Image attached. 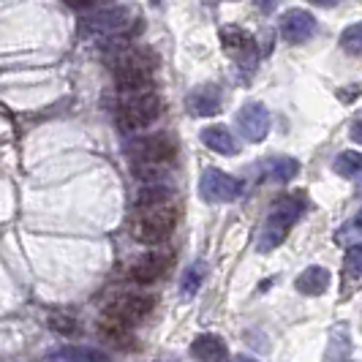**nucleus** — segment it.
Instances as JSON below:
<instances>
[{"instance_id": "11", "label": "nucleus", "mask_w": 362, "mask_h": 362, "mask_svg": "<svg viewBox=\"0 0 362 362\" xmlns=\"http://www.w3.org/2000/svg\"><path fill=\"white\" fill-rule=\"evenodd\" d=\"M221 41H223V49L232 54V57L243 60V63H254L256 38L251 36L248 30H243V28H237V25H229V28L221 30Z\"/></svg>"}, {"instance_id": "8", "label": "nucleus", "mask_w": 362, "mask_h": 362, "mask_svg": "<svg viewBox=\"0 0 362 362\" xmlns=\"http://www.w3.org/2000/svg\"><path fill=\"white\" fill-rule=\"evenodd\" d=\"M237 128L243 139L248 142H262L270 134V112L264 104H245L237 112Z\"/></svg>"}, {"instance_id": "27", "label": "nucleus", "mask_w": 362, "mask_h": 362, "mask_svg": "<svg viewBox=\"0 0 362 362\" xmlns=\"http://www.w3.org/2000/svg\"><path fill=\"white\" fill-rule=\"evenodd\" d=\"M272 6H275V0H259V8L262 11H270Z\"/></svg>"}, {"instance_id": "2", "label": "nucleus", "mask_w": 362, "mask_h": 362, "mask_svg": "<svg viewBox=\"0 0 362 362\" xmlns=\"http://www.w3.org/2000/svg\"><path fill=\"white\" fill-rule=\"evenodd\" d=\"M161 115L163 101L158 93H134L128 101H123V107L117 112V126L123 128V131H142V128L153 126Z\"/></svg>"}, {"instance_id": "1", "label": "nucleus", "mask_w": 362, "mask_h": 362, "mask_svg": "<svg viewBox=\"0 0 362 362\" xmlns=\"http://www.w3.org/2000/svg\"><path fill=\"white\" fill-rule=\"evenodd\" d=\"M308 207V199H305V191H294V194H284L281 199L272 202L270 213H267V221L262 226V232L256 237V251L259 254H270L272 248H278L286 235L291 232V226L303 218Z\"/></svg>"}, {"instance_id": "13", "label": "nucleus", "mask_w": 362, "mask_h": 362, "mask_svg": "<svg viewBox=\"0 0 362 362\" xmlns=\"http://www.w3.org/2000/svg\"><path fill=\"white\" fill-rule=\"evenodd\" d=\"M202 142H204L207 150H213V153H218V156H235L237 153L235 134H232L226 126H221V123L204 128V131H202Z\"/></svg>"}, {"instance_id": "7", "label": "nucleus", "mask_w": 362, "mask_h": 362, "mask_svg": "<svg viewBox=\"0 0 362 362\" xmlns=\"http://www.w3.org/2000/svg\"><path fill=\"white\" fill-rule=\"evenodd\" d=\"M156 300L145 297V294H126V297H117L112 305L107 308V319L112 322H120L126 327H134L139 322H145L147 316L153 313Z\"/></svg>"}, {"instance_id": "22", "label": "nucleus", "mask_w": 362, "mask_h": 362, "mask_svg": "<svg viewBox=\"0 0 362 362\" xmlns=\"http://www.w3.org/2000/svg\"><path fill=\"white\" fill-rule=\"evenodd\" d=\"M360 229H362L360 216L349 218L344 226L335 232V240H338L341 245H360Z\"/></svg>"}, {"instance_id": "23", "label": "nucleus", "mask_w": 362, "mask_h": 362, "mask_svg": "<svg viewBox=\"0 0 362 362\" xmlns=\"http://www.w3.org/2000/svg\"><path fill=\"white\" fill-rule=\"evenodd\" d=\"M49 329L57 332V335L71 338V335L79 332V322L74 316H69V313H54V316H49Z\"/></svg>"}, {"instance_id": "12", "label": "nucleus", "mask_w": 362, "mask_h": 362, "mask_svg": "<svg viewBox=\"0 0 362 362\" xmlns=\"http://www.w3.org/2000/svg\"><path fill=\"white\" fill-rule=\"evenodd\" d=\"M221 101H223V95H221L218 85H199L188 93L185 107L194 117H210V115L221 112Z\"/></svg>"}, {"instance_id": "4", "label": "nucleus", "mask_w": 362, "mask_h": 362, "mask_svg": "<svg viewBox=\"0 0 362 362\" xmlns=\"http://www.w3.org/2000/svg\"><path fill=\"white\" fill-rule=\"evenodd\" d=\"M175 226H177V210L163 204L156 210H145L136 218L131 232H134V240L142 243V245H161L175 232Z\"/></svg>"}, {"instance_id": "26", "label": "nucleus", "mask_w": 362, "mask_h": 362, "mask_svg": "<svg viewBox=\"0 0 362 362\" xmlns=\"http://www.w3.org/2000/svg\"><path fill=\"white\" fill-rule=\"evenodd\" d=\"M310 3H316V6H322V8H332V6H338L341 0H310Z\"/></svg>"}, {"instance_id": "25", "label": "nucleus", "mask_w": 362, "mask_h": 362, "mask_svg": "<svg viewBox=\"0 0 362 362\" xmlns=\"http://www.w3.org/2000/svg\"><path fill=\"white\" fill-rule=\"evenodd\" d=\"M341 47H344V52L349 54H360L362 44H360V25H349L344 33H341Z\"/></svg>"}, {"instance_id": "28", "label": "nucleus", "mask_w": 362, "mask_h": 362, "mask_svg": "<svg viewBox=\"0 0 362 362\" xmlns=\"http://www.w3.org/2000/svg\"><path fill=\"white\" fill-rule=\"evenodd\" d=\"M232 362H259V360H254V357H245V354H240V357H235Z\"/></svg>"}, {"instance_id": "14", "label": "nucleus", "mask_w": 362, "mask_h": 362, "mask_svg": "<svg viewBox=\"0 0 362 362\" xmlns=\"http://www.w3.org/2000/svg\"><path fill=\"white\" fill-rule=\"evenodd\" d=\"M191 354L199 362H223L226 360V344H223V338H218L213 332H204L191 344Z\"/></svg>"}, {"instance_id": "16", "label": "nucleus", "mask_w": 362, "mask_h": 362, "mask_svg": "<svg viewBox=\"0 0 362 362\" xmlns=\"http://www.w3.org/2000/svg\"><path fill=\"white\" fill-rule=\"evenodd\" d=\"M327 286H329V270L327 267H308V270L300 272V278H297V291L308 294V297L325 294Z\"/></svg>"}, {"instance_id": "10", "label": "nucleus", "mask_w": 362, "mask_h": 362, "mask_svg": "<svg viewBox=\"0 0 362 362\" xmlns=\"http://www.w3.org/2000/svg\"><path fill=\"white\" fill-rule=\"evenodd\" d=\"M169 264H172V256L169 254H145L131 264L128 278L134 284H139V286H147V284H156L158 278H163V272L169 270Z\"/></svg>"}, {"instance_id": "24", "label": "nucleus", "mask_w": 362, "mask_h": 362, "mask_svg": "<svg viewBox=\"0 0 362 362\" xmlns=\"http://www.w3.org/2000/svg\"><path fill=\"white\" fill-rule=\"evenodd\" d=\"M360 267H362V248L360 245H349V254L344 259V272L351 281H360Z\"/></svg>"}, {"instance_id": "20", "label": "nucleus", "mask_w": 362, "mask_h": 362, "mask_svg": "<svg viewBox=\"0 0 362 362\" xmlns=\"http://www.w3.org/2000/svg\"><path fill=\"white\" fill-rule=\"evenodd\" d=\"M204 275H207V267H204V262H197V264H191L188 270L182 272V281H180V291L185 297H191V294H197L202 286V281H204Z\"/></svg>"}, {"instance_id": "15", "label": "nucleus", "mask_w": 362, "mask_h": 362, "mask_svg": "<svg viewBox=\"0 0 362 362\" xmlns=\"http://www.w3.org/2000/svg\"><path fill=\"white\" fill-rule=\"evenodd\" d=\"M300 172V161L289 156H278L262 166V180L267 182H291Z\"/></svg>"}, {"instance_id": "18", "label": "nucleus", "mask_w": 362, "mask_h": 362, "mask_svg": "<svg viewBox=\"0 0 362 362\" xmlns=\"http://www.w3.org/2000/svg\"><path fill=\"white\" fill-rule=\"evenodd\" d=\"M49 362H109L107 354L104 351H98V349H60V351H54Z\"/></svg>"}, {"instance_id": "5", "label": "nucleus", "mask_w": 362, "mask_h": 362, "mask_svg": "<svg viewBox=\"0 0 362 362\" xmlns=\"http://www.w3.org/2000/svg\"><path fill=\"white\" fill-rule=\"evenodd\" d=\"M128 156H131L134 166L166 169V163H172L175 156H177V145L166 134H153V136H142V139L131 142L128 145Z\"/></svg>"}, {"instance_id": "9", "label": "nucleus", "mask_w": 362, "mask_h": 362, "mask_svg": "<svg viewBox=\"0 0 362 362\" xmlns=\"http://www.w3.org/2000/svg\"><path fill=\"white\" fill-rule=\"evenodd\" d=\"M278 30H281V38L286 44H303L316 33V17L305 8H291L281 17Z\"/></svg>"}, {"instance_id": "19", "label": "nucleus", "mask_w": 362, "mask_h": 362, "mask_svg": "<svg viewBox=\"0 0 362 362\" xmlns=\"http://www.w3.org/2000/svg\"><path fill=\"white\" fill-rule=\"evenodd\" d=\"M332 169H335L341 177H346V180H354L362 169V156L357 150H344V153L335 158Z\"/></svg>"}, {"instance_id": "3", "label": "nucleus", "mask_w": 362, "mask_h": 362, "mask_svg": "<svg viewBox=\"0 0 362 362\" xmlns=\"http://www.w3.org/2000/svg\"><path fill=\"white\" fill-rule=\"evenodd\" d=\"M134 17H136L134 8H128V6H101L82 17V33L101 38L120 36L134 25Z\"/></svg>"}, {"instance_id": "6", "label": "nucleus", "mask_w": 362, "mask_h": 362, "mask_svg": "<svg viewBox=\"0 0 362 362\" xmlns=\"http://www.w3.org/2000/svg\"><path fill=\"white\" fill-rule=\"evenodd\" d=\"M199 194L204 202L226 204V202H235L243 197V180H237L221 169H207L199 180Z\"/></svg>"}, {"instance_id": "21", "label": "nucleus", "mask_w": 362, "mask_h": 362, "mask_svg": "<svg viewBox=\"0 0 362 362\" xmlns=\"http://www.w3.org/2000/svg\"><path fill=\"white\" fill-rule=\"evenodd\" d=\"M101 335L107 338V341H112L115 346H126L131 344V332H128L126 325H120V322H112V319H107V322H101Z\"/></svg>"}, {"instance_id": "17", "label": "nucleus", "mask_w": 362, "mask_h": 362, "mask_svg": "<svg viewBox=\"0 0 362 362\" xmlns=\"http://www.w3.org/2000/svg\"><path fill=\"white\" fill-rule=\"evenodd\" d=\"M172 199V191L163 188V185H147L145 191H139L136 197V210L145 213V210H156V207H163Z\"/></svg>"}]
</instances>
